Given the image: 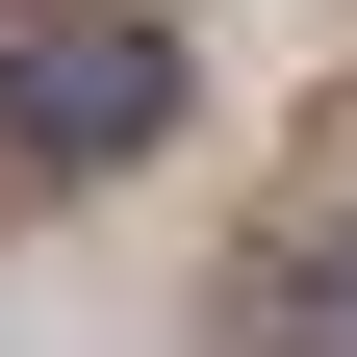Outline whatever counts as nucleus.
<instances>
[{
  "label": "nucleus",
  "instance_id": "f257e3e1",
  "mask_svg": "<svg viewBox=\"0 0 357 357\" xmlns=\"http://www.w3.org/2000/svg\"><path fill=\"white\" fill-rule=\"evenodd\" d=\"M178 128V26H128V0H0V153L26 178H102Z\"/></svg>",
  "mask_w": 357,
  "mask_h": 357
},
{
  "label": "nucleus",
  "instance_id": "f03ea898",
  "mask_svg": "<svg viewBox=\"0 0 357 357\" xmlns=\"http://www.w3.org/2000/svg\"><path fill=\"white\" fill-rule=\"evenodd\" d=\"M281 306H306L281 357H357V153H332V178L281 204Z\"/></svg>",
  "mask_w": 357,
  "mask_h": 357
}]
</instances>
